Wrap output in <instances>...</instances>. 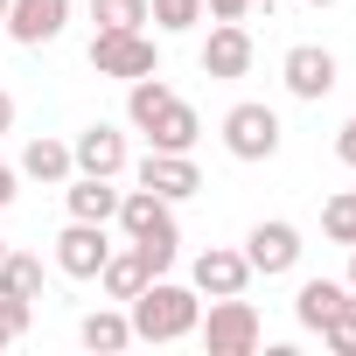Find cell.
Returning <instances> with one entry per match:
<instances>
[{
    "mask_svg": "<svg viewBox=\"0 0 356 356\" xmlns=\"http://www.w3.org/2000/svg\"><path fill=\"white\" fill-rule=\"evenodd\" d=\"M126 307H133V314H126V321H133V342H182V335H196V321H203L196 286H175L168 273L147 280Z\"/></svg>",
    "mask_w": 356,
    "mask_h": 356,
    "instance_id": "cell-1",
    "label": "cell"
},
{
    "mask_svg": "<svg viewBox=\"0 0 356 356\" xmlns=\"http://www.w3.org/2000/svg\"><path fill=\"white\" fill-rule=\"evenodd\" d=\"M91 70L133 84V77H154V70H161V49H154L147 29H98V35H91Z\"/></svg>",
    "mask_w": 356,
    "mask_h": 356,
    "instance_id": "cell-2",
    "label": "cell"
},
{
    "mask_svg": "<svg viewBox=\"0 0 356 356\" xmlns=\"http://www.w3.org/2000/svg\"><path fill=\"white\" fill-rule=\"evenodd\" d=\"M196 335L210 356H252L266 328H259V307L245 293H224V300H210V321H196Z\"/></svg>",
    "mask_w": 356,
    "mask_h": 356,
    "instance_id": "cell-3",
    "label": "cell"
},
{
    "mask_svg": "<svg viewBox=\"0 0 356 356\" xmlns=\"http://www.w3.org/2000/svg\"><path fill=\"white\" fill-rule=\"evenodd\" d=\"M224 147H231V161H273L280 154V112L273 105H231L224 112Z\"/></svg>",
    "mask_w": 356,
    "mask_h": 356,
    "instance_id": "cell-4",
    "label": "cell"
},
{
    "mask_svg": "<svg viewBox=\"0 0 356 356\" xmlns=\"http://www.w3.org/2000/svg\"><path fill=\"white\" fill-rule=\"evenodd\" d=\"M112 259V238H105V224H84V217H70L63 231H56V273L63 280H98V266Z\"/></svg>",
    "mask_w": 356,
    "mask_h": 356,
    "instance_id": "cell-5",
    "label": "cell"
},
{
    "mask_svg": "<svg viewBox=\"0 0 356 356\" xmlns=\"http://www.w3.org/2000/svg\"><path fill=\"white\" fill-rule=\"evenodd\" d=\"M8 29L22 49H42V42H56L63 29H70V0H8Z\"/></svg>",
    "mask_w": 356,
    "mask_h": 356,
    "instance_id": "cell-6",
    "label": "cell"
},
{
    "mask_svg": "<svg viewBox=\"0 0 356 356\" xmlns=\"http://www.w3.org/2000/svg\"><path fill=\"white\" fill-rule=\"evenodd\" d=\"M280 77H286V91H293V98L321 105V98L335 91V56H328L321 42H293V49H286V63H280Z\"/></svg>",
    "mask_w": 356,
    "mask_h": 356,
    "instance_id": "cell-7",
    "label": "cell"
},
{
    "mask_svg": "<svg viewBox=\"0 0 356 356\" xmlns=\"http://www.w3.org/2000/svg\"><path fill=\"white\" fill-rule=\"evenodd\" d=\"M140 189H154L161 203H189V196L203 189V175H196L189 154H161V147H147V161H140Z\"/></svg>",
    "mask_w": 356,
    "mask_h": 356,
    "instance_id": "cell-8",
    "label": "cell"
},
{
    "mask_svg": "<svg viewBox=\"0 0 356 356\" xmlns=\"http://www.w3.org/2000/svg\"><path fill=\"white\" fill-rule=\"evenodd\" d=\"M245 259H252V273H266V280H280V273H293L300 266V231L293 224H252V238H245Z\"/></svg>",
    "mask_w": 356,
    "mask_h": 356,
    "instance_id": "cell-9",
    "label": "cell"
},
{
    "mask_svg": "<svg viewBox=\"0 0 356 356\" xmlns=\"http://www.w3.org/2000/svg\"><path fill=\"white\" fill-rule=\"evenodd\" d=\"M189 280H196V293L224 300V293H245V286H252V259H245V252H231V245H210V252H196Z\"/></svg>",
    "mask_w": 356,
    "mask_h": 356,
    "instance_id": "cell-10",
    "label": "cell"
},
{
    "mask_svg": "<svg viewBox=\"0 0 356 356\" xmlns=\"http://www.w3.org/2000/svg\"><path fill=\"white\" fill-rule=\"evenodd\" d=\"M252 56H259V49H252L245 22H217L196 63H203V77H245V70H252Z\"/></svg>",
    "mask_w": 356,
    "mask_h": 356,
    "instance_id": "cell-11",
    "label": "cell"
},
{
    "mask_svg": "<svg viewBox=\"0 0 356 356\" xmlns=\"http://www.w3.org/2000/svg\"><path fill=\"white\" fill-rule=\"evenodd\" d=\"M70 161H77V175H126V133L98 119L70 140Z\"/></svg>",
    "mask_w": 356,
    "mask_h": 356,
    "instance_id": "cell-12",
    "label": "cell"
},
{
    "mask_svg": "<svg viewBox=\"0 0 356 356\" xmlns=\"http://www.w3.org/2000/svg\"><path fill=\"white\" fill-rule=\"evenodd\" d=\"M119 231L126 238H182L175 231V203H161L154 189H126L119 196Z\"/></svg>",
    "mask_w": 356,
    "mask_h": 356,
    "instance_id": "cell-13",
    "label": "cell"
},
{
    "mask_svg": "<svg viewBox=\"0 0 356 356\" xmlns=\"http://www.w3.org/2000/svg\"><path fill=\"white\" fill-rule=\"evenodd\" d=\"M63 196H70V217H84V224H112L126 189H112V175H70Z\"/></svg>",
    "mask_w": 356,
    "mask_h": 356,
    "instance_id": "cell-14",
    "label": "cell"
},
{
    "mask_svg": "<svg viewBox=\"0 0 356 356\" xmlns=\"http://www.w3.org/2000/svg\"><path fill=\"white\" fill-rule=\"evenodd\" d=\"M147 140H154L161 154H189V147L203 140V119H196V105H182V98H168V105H161V119L147 126Z\"/></svg>",
    "mask_w": 356,
    "mask_h": 356,
    "instance_id": "cell-15",
    "label": "cell"
},
{
    "mask_svg": "<svg viewBox=\"0 0 356 356\" xmlns=\"http://www.w3.org/2000/svg\"><path fill=\"white\" fill-rule=\"evenodd\" d=\"M22 175H29V182H70V175H77V161H70V140H49V133H35V140L22 147Z\"/></svg>",
    "mask_w": 356,
    "mask_h": 356,
    "instance_id": "cell-16",
    "label": "cell"
},
{
    "mask_svg": "<svg viewBox=\"0 0 356 356\" xmlns=\"http://www.w3.org/2000/svg\"><path fill=\"white\" fill-rule=\"evenodd\" d=\"M342 293H349V286H335V280H307V286L293 293V321L321 335V328L335 321V307H342Z\"/></svg>",
    "mask_w": 356,
    "mask_h": 356,
    "instance_id": "cell-17",
    "label": "cell"
},
{
    "mask_svg": "<svg viewBox=\"0 0 356 356\" xmlns=\"http://www.w3.org/2000/svg\"><path fill=\"white\" fill-rule=\"evenodd\" d=\"M98 280H105V293H112V300H133V293H140V286H147L154 273H147V259H140V252L126 245V252H112V259L98 266Z\"/></svg>",
    "mask_w": 356,
    "mask_h": 356,
    "instance_id": "cell-18",
    "label": "cell"
},
{
    "mask_svg": "<svg viewBox=\"0 0 356 356\" xmlns=\"http://www.w3.org/2000/svg\"><path fill=\"white\" fill-rule=\"evenodd\" d=\"M168 98H175V91L161 84V70H154V77H133V84H126V119L147 133V126L161 119V105H168Z\"/></svg>",
    "mask_w": 356,
    "mask_h": 356,
    "instance_id": "cell-19",
    "label": "cell"
},
{
    "mask_svg": "<svg viewBox=\"0 0 356 356\" xmlns=\"http://www.w3.org/2000/svg\"><path fill=\"white\" fill-rule=\"evenodd\" d=\"M0 293H8V300H35L42 293V259L8 252V259H0Z\"/></svg>",
    "mask_w": 356,
    "mask_h": 356,
    "instance_id": "cell-20",
    "label": "cell"
},
{
    "mask_svg": "<svg viewBox=\"0 0 356 356\" xmlns=\"http://www.w3.org/2000/svg\"><path fill=\"white\" fill-rule=\"evenodd\" d=\"M77 335H84V349H126V342H133V321L112 314V307H98V314L77 321Z\"/></svg>",
    "mask_w": 356,
    "mask_h": 356,
    "instance_id": "cell-21",
    "label": "cell"
},
{
    "mask_svg": "<svg viewBox=\"0 0 356 356\" xmlns=\"http://www.w3.org/2000/svg\"><path fill=\"white\" fill-rule=\"evenodd\" d=\"M147 22L168 29V35H189L203 22V0H147Z\"/></svg>",
    "mask_w": 356,
    "mask_h": 356,
    "instance_id": "cell-22",
    "label": "cell"
},
{
    "mask_svg": "<svg viewBox=\"0 0 356 356\" xmlns=\"http://www.w3.org/2000/svg\"><path fill=\"white\" fill-rule=\"evenodd\" d=\"M321 231H328V245H356V196H328L321 203Z\"/></svg>",
    "mask_w": 356,
    "mask_h": 356,
    "instance_id": "cell-23",
    "label": "cell"
},
{
    "mask_svg": "<svg viewBox=\"0 0 356 356\" xmlns=\"http://www.w3.org/2000/svg\"><path fill=\"white\" fill-rule=\"evenodd\" d=\"M321 342H328L335 356H356V286L342 293V307H335V321L321 328Z\"/></svg>",
    "mask_w": 356,
    "mask_h": 356,
    "instance_id": "cell-24",
    "label": "cell"
},
{
    "mask_svg": "<svg viewBox=\"0 0 356 356\" xmlns=\"http://www.w3.org/2000/svg\"><path fill=\"white\" fill-rule=\"evenodd\" d=\"M98 29H147V0H91Z\"/></svg>",
    "mask_w": 356,
    "mask_h": 356,
    "instance_id": "cell-25",
    "label": "cell"
},
{
    "mask_svg": "<svg viewBox=\"0 0 356 356\" xmlns=\"http://www.w3.org/2000/svg\"><path fill=\"white\" fill-rule=\"evenodd\" d=\"M126 245H133V252L147 259V273H154V280H161V273L175 266V252H182V238H126Z\"/></svg>",
    "mask_w": 356,
    "mask_h": 356,
    "instance_id": "cell-26",
    "label": "cell"
},
{
    "mask_svg": "<svg viewBox=\"0 0 356 356\" xmlns=\"http://www.w3.org/2000/svg\"><path fill=\"white\" fill-rule=\"evenodd\" d=\"M29 307H35V300H8V293H0V349L29 335Z\"/></svg>",
    "mask_w": 356,
    "mask_h": 356,
    "instance_id": "cell-27",
    "label": "cell"
},
{
    "mask_svg": "<svg viewBox=\"0 0 356 356\" xmlns=\"http://www.w3.org/2000/svg\"><path fill=\"white\" fill-rule=\"evenodd\" d=\"M259 8V0H203V15H217V22H245Z\"/></svg>",
    "mask_w": 356,
    "mask_h": 356,
    "instance_id": "cell-28",
    "label": "cell"
},
{
    "mask_svg": "<svg viewBox=\"0 0 356 356\" xmlns=\"http://www.w3.org/2000/svg\"><path fill=\"white\" fill-rule=\"evenodd\" d=\"M335 161H342V168H356V119L335 133Z\"/></svg>",
    "mask_w": 356,
    "mask_h": 356,
    "instance_id": "cell-29",
    "label": "cell"
},
{
    "mask_svg": "<svg viewBox=\"0 0 356 356\" xmlns=\"http://www.w3.org/2000/svg\"><path fill=\"white\" fill-rule=\"evenodd\" d=\"M15 182H22V168H8V161H0V210H8V203H15V196H22V189H15Z\"/></svg>",
    "mask_w": 356,
    "mask_h": 356,
    "instance_id": "cell-30",
    "label": "cell"
},
{
    "mask_svg": "<svg viewBox=\"0 0 356 356\" xmlns=\"http://www.w3.org/2000/svg\"><path fill=\"white\" fill-rule=\"evenodd\" d=\"M0 133H15V91H0Z\"/></svg>",
    "mask_w": 356,
    "mask_h": 356,
    "instance_id": "cell-31",
    "label": "cell"
},
{
    "mask_svg": "<svg viewBox=\"0 0 356 356\" xmlns=\"http://www.w3.org/2000/svg\"><path fill=\"white\" fill-rule=\"evenodd\" d=\"M349 286H356V245H349Z\"/></svg>",
    "mask_w": 356,
    "mask_h": 356,
    "instance_id": "cell-32",
    "label": "cell"
},
{
    "mask_svg": "<svg viewBox=\"0 0 356 356\" xmlns=\"http://www.w3.org/2000/svg\"><path fill=\"white\" fill-rule=\"evenodd\" d=\"M307 8H335V0H307Z\"/></svg>",
    "mask_w": 356,
    "mask_h": 356,
    "instance_id": "cell-33",
    "label": "cell"
},
{
    "mask_svg": "<svg viewBox=\"0 0 356 356\" xmlns=\"http://www.w3.org/2000/svg\"><path fill=\"white\" fill-rule=\"evenodd\" d=\"M0 22H8V0H0Z\"/></svg>",
    "mask_w": 356,
    "mask_h": 356,
    "instance_id": "cell-34",
    "label": "cell"
},
{
    "mask_svg": "<svg viewBox=\"0 0 356 356\" xmlns=\"http://www.w3.org/2000/svg\"><path fill=\"white\" fill-rule=\"evenodd\" d=\"M0 259H8V238H0Z\"/></svg>",
    "mask_w": 356,
    "mask_h": 356,
    "instance_id": "cell-35",
    "label": "cell"
}]
</instances>
